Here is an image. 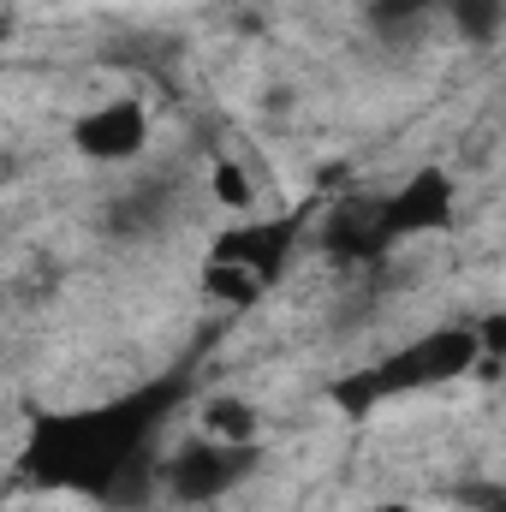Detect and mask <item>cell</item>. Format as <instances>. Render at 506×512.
Listing matches in <instances>:
<instances>
[{
    "label": "cell",
    "instance_id": "1",
    "mask_svg": "<svg viewBox=\"0 0 506 512\" xmlns=\"http://www.w3.org/2000/svg\"><path fill=\"white\" fill-rule=\"evenodd\" d=\"M179 382L143 387L131 399L96 405V411H66L42 417L30 441V477L48 489H78V495H114L126 501V483L143 471V441L167 417Z\"/></svg>",
    "mask_w": 506,
    "mask_h": 512
},
{
    "label": "cell",
    "instance_id": "2",
    "mask_svg": "<svg viewBox=\"0 0 506 512\" xmlns=\"http://www.w3.org/2000/svg\"><path fill=\"white\" fill-rule=\"evenodd\" d=\"M483 364V334L477 328H435L411 346H399L393 358L370 364L381 399H399V393H423V387H447L459 376H471Z\"/></svg>",
    "mask_w": 506,
    "mask_h": 512
},
{
    "label": "cell",
    "instance_id": "3",
    "mask_svg": "<svg viewBox=\"0 0 506 512\" xmlns=\"http://www.w3.org/2000/svg\"><path fill=\"white\" fill-rule=\"evenodd\" d=\"M256 459H262V453H256V441H251V447H239V441H215V435H203V441L179 447V453L161 465V483H167V495H173V501L203 507V501L227 495L239 477H251Z\"/></svg>",
    "mask_w": 506,
    "mask_h": 512
},
{
    "label": "cell",
    "instance_id": "4",
    "mask_svg": "<svg viewBox=\"0 0 506 512\" xmlns=\"http://www.w3.org/2000/svg\"><path fill=\"white\" fill-rule=\"evenodd\" d=\"M459 209V185L447 167H417L393 197H387V233L411 239V233H441Z\"/></svg>",
    "mask_w": 506,
    "mask_h": 512
},
{
    "label": "cell",
    "instance_id": "5",
    "mask_svg": "<svg viewBox=\"0 0 506 512\" xmlns=\"http://www.w3.org/2000/svg\"><path fill=\"white\" fill-rule=\"evenodd\" d=\"M143 143H149V114H143V102H131V96L78 114V126H72V149H78L84 161H131Z\"/></svg>",
    "mask_w": 506,
    "mask_h": 512
},
{
    "label": "cell",
    "instance_id": "6",
    "mask_svg": "<svg viewBox=\"0 0 506 512\" xmlns=\"http://www.w3.org/2000/svg\"><path fill=\"white\" fill-rule=\"evenodd\" d=\"M173 221H179V179H173V173H149L143 185L120 191V197L108 203V215H102V227H108L114 239H155V233H167Z\"/></svg>",
    "mask_w": 506,
    "mask_h": 512
},
{
    "label": "cell",
    "instance_id": "7",
    "mask_svg": "<svg viewBox=\"0 0 506 512\" xmlns=\"http://www.w3.org/2000/svg\"><path fill=\"white\" fill-rule=\"evenodd\" d=\"M322 245L334 262H376L393 233H387V197L370 203V197H352V203H334L328 209V227H322Z\"/></svg>",
    "mask_w": 506,
    "mask_h": 512
},
{
    "label": "cell",
    "instance_id": "8",
    "mask_svg": "<svg viewBox=\"0 0 506 512\" xmlns=\"http://www.w3.org/2000/svg\"><path fill=\"white\" fill-rule=\"evenodd\" d=\"M286 251H292V221H245V227H233V233L215 239L209 262H239V268H251V274H262L274 286Z\"/></svg>",
    "mask_w": 506,
    "mask_h": 512
},
{
    "label": "cell",
    "instance_id": "9",
    "mask_svg": "<svg viewBox=\"0 0 506 512\" xmlns=\"http://www.w3.org/2000/svg\"><path fill=\"white\" fill-rule=\"evenodd\" d=\"M203 435L251 447V441H256V405H251V399H233V393L209 399V405H203Z\"/></svg>",
    "mask_w": 506,
    "mask_h": 512
},
{
    "label": "cell",
    "instance_id": "10",
    "mask_svg": "<svg viewBox=\"0 0 506 512\" xmlns=\"http://www.w3.org/2000/svg\"><path fill=\"white\" fill-rule=\"evenodd\" d=\"M203 292L221 298V304H256L268 292V280L251 274V268H239V262H203Z\"/></svg>",
    "mask_w": 506,
    "mask_h": 512
},
{
    "label": "cell",
    "instance_id": "11",
    "mask_svg": "<svg viewBox=\"0 0 506 512\" xmlns=\"http://www.w3.org/2000/svg\"><path fill=\"white\" fill-rule=\"evenodd\" d=\"M447 12L465 42H495L506 24V0H447Z\"/></svg>",
    "mask_w": 506,
    "mask_h": 512
},
{
    "label": "cell",
    "instance_id": "12",
    "mask_svg": "<svg viewBox=\"0 0 506 512\" xmlns=\"http://www.w3.org/2000/svg\"><path fill=\"white\" fill-rule=\"evenodd\" d=\"M435 6H447V0H370V24H376L381 36H405V30H417Z\"/></svg>",
    "mask_w": 506,
    "mask_h": 512
},
{
    "label": "cell",
    "instance_id": "13",
    "mask_svg": "<svg viewBox=\"0 0 506 512\" xmlns=\"http://www.w3.org/2000/svg\"><path fill=\"white\" fill-rule=\"evenodd\" d=\"M209 191H215V203L221 209H251V173L239 167V161H215V173H209Z\"/></svg>",
    "mask_w": 506,
    "mask_h": 512
},
{
    "label": "cell",
    "instance_id": "14",
    "mask_svg": "<svg viewBox=\"0 0 506 512\" xmlns=\"http://www.w3.org/2000/svg\"><path fill=\"white\" fill-rule=\"evenodd\" d=\"M477 334H483V358H489V364H501V358H506V316L483 322Z\"/></svg>",
    "mask_w": 506,
    "mask_h": 512
},
{
    "label": "cell",
    "instance_id": "15",
    "mask_svg": "<svg viewBox=\"0 0 506 512\" xmlns=\"http://www.w3.org/2000/svg\"><path fill=\"white\" fill-rule=\"evenodd\" d=\"M465 501H471V507L483 501V507H489V512H506V489H471Z\"/></svg>",
    "mask_w": 506,
    "mask_h": 512
},
{
    "label": "cell",
    "instance_id": "16",
    "mask_svg": "<svg viewBox=\"0 0 506 512\" xmlns=\"http://www.w3.org/2000/svg\"><path fill=\"white\" fill-rule=\"evenodd\" d=\"M376 512H417V507H411V501H381Z\"/></svg>",
    "mask_w": 506,
    "mask_h": 512
}]
</instances>
